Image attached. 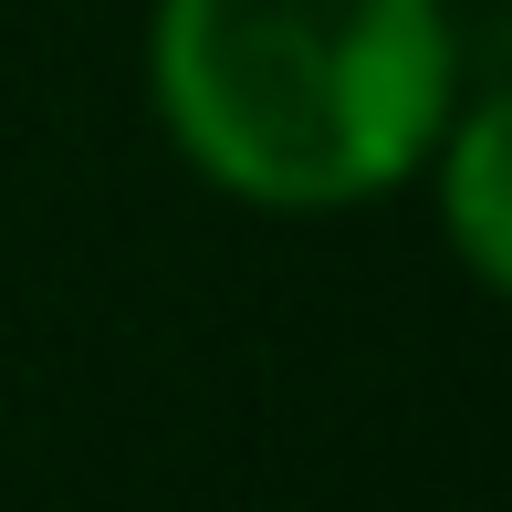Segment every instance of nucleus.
<instances>
[{
	"mask_svg": "<svg viewBox=\"0 0 512 512\" xmlns=\"http://www.w3.org/2000/svg\"><path fill=\"white\" fill-rule=\"evenodd\" d=\"M429 199H439V241L492 304H512V84H460L450 126L429 147Z\"/></svg>",
	"mask_w": 512,
	"mask_h": 512,
	"instance_id": "2",
	"label": "nucleus"
},
{
	"mask_svg": "<svg viewBox=\"0 0 512 512\" xmlns=\"http://www.w3.org/2000/svg\"><path fill=\"white\" fill-rule=\"evenodd\" d=\"M450 105V0H147L157 136L262 220H345L418 189Z\"/></svg>",
	"mask_w": 512,
	"mask_h": 512,
	"instance_id": "1",
	"label": "nucleus"
}]
</instances>
